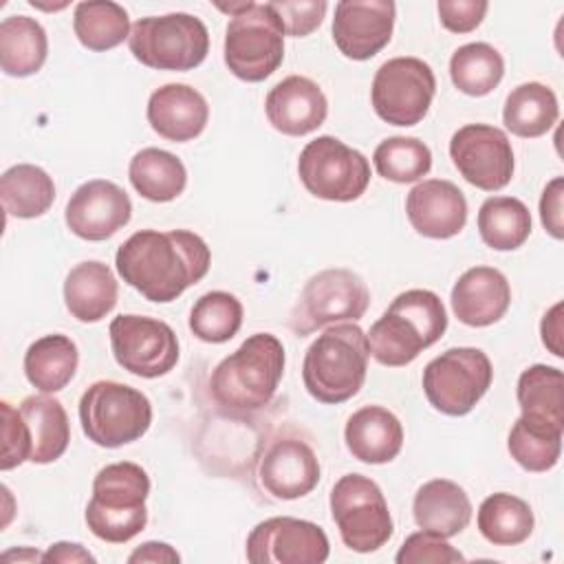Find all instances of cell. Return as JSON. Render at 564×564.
Here are the masks:
<instances>
[{
    "label": "cell",
    "mask_w": 564,
    "mask_h": 564,
    "mask_svg": "<svg viewBox=\"0 0 564 564\" xmlns=\"http://www.w3.org/2000/svg\"><path fill=\"white\" fill-rule=\"evenodd\" d=\"M128 562L130 564H137V562L176 564V562H181V555L170 544H165V542H145V544H141L139 549H134L128 555Z\"/></svg>",
    "instance_id": "47"
},
{
    "label": "cell",
    "mask_w": 564,
    "mask_h": 564,
    "mask_svg": "<svg viewBox=\"0 0 564 564\" xmlns=\"http://www.w3.org/2000/svg\"><path fill=\"white\" fill-rule=\"evenodd\" d=\"M79 364L77 346L62 333L35 339L24 352V375L40 392H59L70 383Z\"/></svg>",
    "instance_id": "28"
},
{
    "label": "cell",
    "mask_w": 564,
    "mask_h": 564,
    "mask_svg": "<svg viewBox=\"0 0 564 564\" xmlns=\"http://www.w3.org/2000/svg\"><path fill=\"white\" fill-rule=\"evenodd\" d=\"M328 553L330 544L324 529L291 516L267 518L247 538L251 564H322Z\"/></svg>",
    "instance_id": "16"
},
{
    "label": "cell",
    "mask_w": 564,
    "mask_h": 564,
    "mask_svg": "<svg viewBox=\"0 0 564 564\" xmlns=\"http://www.w3.org/2000/svg\"><path fill=\"white\" fill-rule=\"evenodd\" d=\"M132 203L123 187L106 178L82 183L66 203V227L82 240L99 242L130 223Z\"/></svg>",
    "instance_id": "17"
},
{
    "label": "cell",
    "mask_w": 564,
    "mask_h": 564,
    "mask_svg": "<svg viewBox=\"0 0 564 564\" xmlns=\"http://www.w3.org/2000/svg\"><path fill=\"white\" fill-rule=\"evenodd\" d=\"M562 198H564V178L555 176L546 183L542 198H540V220L544 229L555 238H564V214H562Z\"/></svg>",
    "instance_id": "45"
},
{
    "label": "cell",
    "mask_w": 564,
    "mask_h": 564,
    "mask_svg": "<svg viewBox=\"0 0 564 564\" xmlns=\"http://www.w3.org/2000/svg\"><path fill=\"white\" fill-rule=\"evenodd\" d=\"M368 337L352 324H333L306 348L302 381L306 392L326 405L352 399L368 372Z\"/></svg>",
    "instance_id": "4"
},
{
    "label": "cell",
    "mask_w": 564,
    "mask_h": 564,
    "mask_svg": "<svg viewBox=\"0 0 564 564\" xmlns=\"http://www.w3.org/2000/svg\"><path fill=\"white\" fill-rule=\"evenodd\" d=\"M436 77L419 57H392L383 62L372 79L370 101L379 119L392 126H416L430 110Z\"/></svg>",
    "instance_id": "13"
},
{
    "label": "cell",
    "mask_w": 564,
    "mask_h": 564,
    "mask_svg": "<svg viewBox=\"0 0 564 564\" xmlns=\"http://www.w3.org/2000/svg\"><path fill=\"white\" fill-rule=\"evenodd\" d=\"M505 75V59L487 42H469L458 46L449 59L452 84L469 95L485 97L489 95Z\"/></svg>",
    "instance_id": "37"
},
{
    "label": "cell",
    "mask_w": 564,
    "mask_h": 564,
    "mask_svg": "<svg viewBox=\"0 0 564 564\" xmlns=\"http://www.w3.org/2000/svg\"><path fill=\"white\" fill-rule=\"evenodd\" d=\"M137 62L156 70H192L209 53V33L200 18L167 13L141 18L128 37Z\"/></svg>",
    "instance_id": "8"
},
{
    "label": "cell",
    "mask_w": 564,
    "mask_h": 564,
    "mask_svg": "<svg viewBox=\"0 0 564 564\" xmlns=\"http://www.w3.org/2000/svg\"><path fill=\"white\" fill-rule=\"evenodd\" d=\"M282 375V341L271 333H253L214 368L209 392L225 410L253 412L269 405Z\"/></svg>",
    "instance_id": "3"
},
{
    "label": "cell",
    "mask_w": 564,
    "mask_h": 564,
    "mask_svg": "<svg viewBox=\"0 0 564 564\" xmlns=\"http://www.w3.org/2000/svg\"><path fill=\"white\" fill-rule=\"evenodd\" d=\"M494 379L489 357L474 346L447 348L423 370L430 405L447 416H465L485 397Z\"/></svg>",
    "instance_id": "10"
},
{
    "label": "cell",
    "mask_w": 564,
    "mask_h": 564,
    "mask_svg": "<svg viewBox=\"0 0 564 564\" xmlns=\"http://www.w3.org/2000/svg\"><path fill=\"white\" fill-rule=\"evenodd\" d=\"M372 163L386 181L414 183L430 172L432 152L416 137H388L375 148Z\"/></svg>",
    "instance_id": "40"
},
{
    "label": "cell",
    "mask_w": 564,
    "mask_h": 564,
    "mask_svg": "<svg viewBox=\"0 0 564 564\" xmlns=\"http://www.w3.org/2000/svg\"><path fill=\"white\" fill-rule=\"evenodd\" d=\"M297 174L306 192L315 198L348 203L366 192L370 163L359 150L337 137L322 134L308 141L300 152Z\"/></svg>",
    "instance_id": "11"
},
{
    "label": "cell",
    "mask_w": 564,
    "mask_h": 564,
    "mask_svg": "<svg viewBox=\"0 0 564 564\" xmlns=\"http://www.w3.org/2000/svg\"><path fill=\"white\" fill-rule=\"evenodd\" d=\"M48 55L44 26L29 15H9L0 22V66L11 77L37 73Z\"/></svg>",
    "instance_id": "29"
},
{
    "label": "cell",
    "mask_w": 564,
    "mask_h": 564,
    "mask_svg": "<svg viewBox=\"0 0 564 564\" xmlns=\"http://www.w3.org/2000/svg\"><path fill=\"white\" fill-rule=\"evenodd\" d=\"M29 441H31V463L46 465L57 460L70 441V423L64 405L55 399L44 394L24 397L18 405Z\"/></svg>",
    "instance_id": "27"
},
{
    "label": "cell",
    "mask_w": 564,
    "mask_h": 564,
    "mask_svg": "<svg viewBox=\"0 0 564 564\" xmlns=\"http://www.w3.org/2000/svg\"><path fill=\"white\" fill-rule=\"evenodd\" d=\"M209 119L205 97L187 84H165L148 99V121L152 130L174 143L196 139Z\"/></svg>",
    "instance_id": "23"
},
{
    "label": "cell",
    "mask_w": 564,
    "mask_h": 564,
    "mask_svg": "<svg viewBox=\"0 0 564 564\" xmlns=\"http://www.w3.org/2000/svg\"><path fill=\"white\" fill-rule=\"evenodd\" d=\"M258 480L278 500H295L319 482V460L306 441L275 438L258 463Z\"/></svg>",
    "instance_id": "19"
},
{
    "label": "cell",
    "mask_w": 564,
    "mask_h": 564,
    "mask_svg": "<svg viewBox=\"0 0 564 564\" xmlns=\"http://www.w3.org/2000/svg\"><path fill=\"white\" fill-rule=\"evenodd\" d=\"M562 425L535 416H520L509 432L507 449L527 471H549L562 454Z\"/></svg>",
    "instance_id": "34"
},
{
    "label": "cell",
    "mask_w": 564,
    "mask_h": 564,
    "mask_svg": "<svg viewBox=\"0 0 564 564\" xmlns=\"http://www.w3.org/2000/svg\"><path fill=\"white\" fill-rule=\"evenodd\" d=\"M79 423L88 441L99 447H121L139 441L152 423L150 399L119 381L90 383L79 399Z\"/></svg>",
    "instance_id": "7"
},
{
    "label": "cell",
    "mask_w": 564,
    "mask_h": 564,
    "mask_svg": "<svg viewBox=\"0 0 564 564\" xmlns=\"http://www.w3.org/2000/svg\"><path fill=\"white\" fill-rule=\"evenodd\" d=\"M394 562L397 564H452V562H465V555L458 549H454L447 542V538H441L421 529L405 538Z\"/></svg>",
    "instance_id": "41"
},
{
    "label": "cell",
    "mask_w": 564,
    "mask_h": 564,
    "mask_svg": "<svg viewBox=\"0 0 564 564\" xmlns=\"http://www.w3.org/2000/svg\"><path fill=\"white\" fill-rule=\"evenodd\" d=\"M478 234L494 251H513L531 234V212L513 196H491L478 209Z\"/></svg>",
    "instance_id": "35"
},
{
    "label": "cell",
    "mask_w": 564,
    "mask_h": 564,
    "mask_svg": "<svg viewBox=\"0 0 564 564\" xmlns=\"http://www.w3.org/2000/svg\"><path fill=\"white\" fill-rule=\"evenodd\" d=\"M540 333H542V344L555 355V357H564V348H562V302H557L555 306H551L540 324Z\"/></svg>",
    "instance_id": "46"
},
{
    "label": "cell",
    "mask_w": 564,
    "mask_h": 564,
    "mask_svg": "<svg viewBox=\"0 0 564 564\" xmlns=\"http://www.w3.org/2000/svg\"><path fill=\"white\" fill-rule=\"evenodd\" d=\"M412 513L419 529L441 538H454L469 524L471 502L458 482L434 478L416 489Z\"/></svg>",
    "instance_id": "25"
},
{
    "label": "cell",
    "mask_w": 564,
    "mask_h": 564,
    "mask_svg": "<svg viewBox=\"0 0 564 564\" xmlns=\"http://www.w3.org/2000/svg\"><path fill=\"white\" fill-rule=\"evenodd\" d=\"M269 4L280 18L284 26V35H291V37H304L313 33L322 24L328 9L324 0H293V2L275 0Z\"/></svg>",
    "instance_id": "43"
},
{
    "label": "cell",
    "mask_w": 564,
    "mask_h": 564,
    "mask_svg": "<svg viewBox=\"0 0 564 564\" xmlns=\"http://www.w3.org/2000/svg\"><path fill=\"white\" fill-rule=\"evenodd\" d=\"M73 31L84 48L101 53L128 40L132 29L128 11L121 4L110 0H88L75 4Z\"/></svg>",
    "instance_id": "36"
},
{
    "label": "cell",
    "mask_w": 564,
    "mask_h": 564,
    "mask_svg": "<svg viewBox=\"0 0 564 564\" xmlns=\"http://www.w3.org/2000/svg\"><path fill=\"white\" fill-rule=\"evenodd\" d=\"M452 311L458 322L482 328L505 317L511 304V286L494 267H471L452 286Z\"/></svg>",
    "instance_id": "22"
},
{
    "label": "cell",
    "mask_w": 564,
    "mask_h": 564,
    "mask_svg": "<svg viewBox=\"0 0 564 564\" xmlns=\"http://www.w3.org/2000/svg\"><path fill=\"white\" fill-rule=\"evenodd\" d=\"M516 397L524 416L564 427V375L555 366L535 364L522 370Z\"/></svg>",
    "instance_id": "38"
},
{
    "label": "cell",
    "mask_w": 564,
    "mask_h": 564,
    "mask_svg": "<svg viewBox=\"0 0 564 564\" xmlns=\"http://www.w3.org/2000/svg\"><path fill=\"white\" fill-rule=\"evenodd\" d=\"M394 15L392 0H341L335 4L333 42L348 59H370L390 42Z\"/></svg>",
    "instance_id": "18"
},
{
    "label": "cell",
    "mask_w": 564,
    "mask_h": 564,
    "mask_svg": "<svg viewBox=\"0 0 564 564\" xmlns=\"http://www.w3.org/2000/svg\"><path fill=\"white\" fill-rule=\"evenodd\" d=\"M119 284L110 267L99 260L75 264L64 280V302L68 313L84 324L104 319L117 304Z\"/></svg>",
    "instance_id": "26"
},
{
    "label": "cell",
    "mask_w": 564,
    "mask_h": 564,
    "mask_svg": "<svg viewBox=\"0 0 564 564\" xmlns=\"http://www.w3.org/2000/svg\"><path fill=\"white\" fill-rule=\"evenodd\" d=\"M487 9L485 0H441L436 4L441 24L452 33H469L480 26Z\"/></svg>",
    "instance_id": "44"
},
{
    "label": "cell",
    "mask_w": 564,
    "mask_h": 564,
    "mask_svg": "<svg viewBox=\"0 0 564 564\" xmlns=\"http://www.w3.org/2000/svg\"><path fill=\"white\" fill-rule=\"evenodd\" d=\"M264 112L278 132L304 137L315 132L326 121L328 101L324 90L313 79L291 75L269 90Z\"/></svg>",
    "instance_id": "21"
},
{
    "label": "cell",
    "mask_w": 564,
    "mask_h": 564,
    "mask_svg": "<svg viewBox=\"0 0 564 564\" xmlns=\"http://www.w3.org/2000/svg\"><path fill=\"white\" fill-rule=\"evenodd\" d=\"M344 441L352 458L368 465H383L403 447V425L383 405H364L352 412L344 427Z\"/></svg>",
    "instance_id": "24"
},
{
    "label": "cell",
    "mask_w": 564,
    "mask_h": 564,
    "mask_svg": "<svg viewBox=\"0 0 564 564\" xmlns=\"http://www.w3.org/2000/svg\"><path fill=\"white\" fill-rule=\"evenodd\" d=\"M0 410H2L0 469L9 471L31 458V441H29V432L20 410L13 408L9 401H2Z\"/></svg>",
    "instance_id": "42"
},
{
    "label": "cell",
    "mask_w": 564,
    "mask_h": 564,
    "mask_svg": "<svg viewBox=\"0 0 564 564\" xmlns=\"http://www.w3.org/2000/svg\"><path fill=\"white\" fill-rule=\"evenodd\" d=\"M330 516L341 542L357 553L381 549L394 531L383 491L372 478L361 474H346L333 485Z\"/></svg>",
    "instance_id": "9"
},
{
    "label": "cell",
    "mask_w": 564,
    "mask_h": 564,
    "mask_svg": "<svg viewBox=\"0 0 564 564\" xmlns=\"http://www.w3.org/2000/svg\"><path fill=\"white\" fill-rule=\"evenodd\" d=\"M42 562H95V555L88 553L82 544L77 542H55L46 549V553L42 555Z\"/></svg>",
    "instance_id": "48"
},
{
    "label": "cell",
    "mask_w": 564,
    "mask_h": 564,
    "mask_svg": "<svg viewBox=\"0 0 564 564\" xmlns=\"http://www.w3.org/2000/svg\"><path fill=\"white\" fill-rule=\"evenodd\" d=\"M148 496L150 478L141 465L121 460L101 467L84 513L90 533L112 544L132 540L148 524Z\"/></svg>",
    "instance_id": "5"
},
{
    "label": "cell",
    "mask_w": 564,
    "mask_h": 564,
    "mask_svg": "<svg viewBox=\"0 0 564 564\" xmlns=\"http://www.w3.org/2000/svg\"><path fill=\"white\" fill-rule=\"evenodd\" d=\"M242 326V304L227 291L200 295L189 311V330L207 344L229 341Z\"/></svg>",
    "instance_id": "39"
},
{
    "label": "cell",
    "mask_w": 564,
    "mask_h": 564,
    "mask_svg": "<svg viewBox=\"0 0 564 564\" xmlns=\"http://www.w3.org/2000/svg\"><path fill=\"white\" fill-rule=\"evenodd\" d=\"M128 176L139 196L152 203H167L183 194L187 185V170L183 161L159 148H143L130 159Z\"/></svg>",
    "instance_id": "31"
},
{
    "label": "cell",
    "mask_w": 564,
    "mask_h": 564,
    "mask_svg": "<svg viewBox=\"0 0 564 564\" xmlns=\"http://www.w3.org/2000/svg\"><path fill=\"white\" fill-rule=\"evenodd\" d=\"M405 214L416 234L445 240L463 231L467 223V200L452 181L427 178L408 192Z\"/></svg>",
    "instance_id": "20"
},
{
    "label": "cell",
    "mask_w": 564,
    "mask_h": 564,
    "mask_svg": "<svg viewBox=\"0 0 564 564\" xmlns=\"http://www.w3.org/2000/svg\"><path fill=\"white\" fill-rule=\"evenodd\" d=\"M117 364L143 379L167 375L178 361V339L170 324L145 315H117L108 328Z\"/></svg>",
    "instance_id": "14"
},
{
    "label": "cell",
    "mask_w": 564,
    "mask_h": 564,
    "mask_svg": "<svg viewBox=\"0 0 564 564\" xmlns=\"http://www.w3.org/2000/svg\"><path fill=\"white\" fill-rule=\"evenodd\" d=\"M560 117V106L555 93L540 84L527 82L516 86L502 108L505 128L522 139H535L546 134Z\"/></svg>",
    "instance_id": "30"
},
{
    "label": "cell",
    "mask_w": 564,
    "mask_h": 564,
    "mask_svg": "<svg viewBox=\"0 0 564 564\" xmlns=\"http://www.w3.org/2000/svg\"><path fill=\"white\" fill-rule=\"evenodd\" d=\"M121 280L150 302H172L200 282L212 264L207 242L189 229H141L115 256Z\"/></svg>",
    "instance_id": "1"
},
{
    "label": "cell",
    "mask_w": 564,
    "mask_h": 564,
    "mask_svg": "<svg viewBox=\"0 0 564 564\" xmlns=\"http://www.w3.org/2000/svg\"><path fill=\"white\" fill-rule=\"evenodd\" d=\"M449 156L460 176L478 189L498 192L513 176V148L509 137L489 123H467L449 139Z\"/></svg>",
    "instance_id": "15"
},
{
    "label": "cell",
    "mask_w": 564,
    "mask_h": 564,
    "mask_svg": "<svg viewBox=\"0 0 564 564\" xmlns=\"http://www.w3.org/2000/svg\"><path fill=\"white\" fill-rule=\"evenodd\" d=\"M476 524L487 542L496 546H516L533 533L535 518L529 502L513 494L498 491L480 502Z\"/></svg>",
    "instance_id": "32"
},
{
    "label": "cell",
    "mask_w": 564,
    "mask_h": 564,
    "mask_svg": "<svg viewBox=\"0 0 564 564\" xmlns=\"http://www.w3.org/2000/svg\"><path fill=\"white\" fill-rule=\"evenodd\" d=\"M447 328V311L443 300L427 289H410L399 293L388 311L370 326V355L390 368L405 366L421 350L436 344Z\"/></svg>",
    "instance_id": "2"
},
{
    "label": "cell",
    "mask_w": 564,
    "mask_h": 564,
    "mask_svg": "<svg viewBox=\"0 0 564 564\" xmlns=\"http://www.w3.org/2000/svg\"><path fill=\"white\" fill-rule=\"evenodd\" d=\"M225 29V64L242 82H264L284 59V26L269 2L218 4Z\"/></svg>",
    "instance_id": "6"
},
{
    "label": "cell",
    "mask_w": 564,
    "mask_h": 564,
    "mask_svg": "<svg viewBox=\"0 0 564 564\" xmlns=\"http://www.w3.org/2000/svg\"><path fill=\"white\" fill-rule=\"evenodd\" d=\"M368 304L370 291L357 273L324 269L304 284L289 324L297 335H308L328 324L361 319Z\"/></svg>",
    "instance_id": "12"
},
{
    "label": "cell",
    "mask_w": 564,
    "mask_h": 564,
    "mask_svg": "<svg viewBox=\"0 0 564 564\" xmlns=\"http://www.w3.org/2000/svg\"><path fill=\"white\" fill-rule=\"evenodd\" d=\"M0 198L13 218H37L55 200L53 178L37 165L18 163L0 176Z\"/></svg>",
    "instance_id": "33"
}]
</instances>
